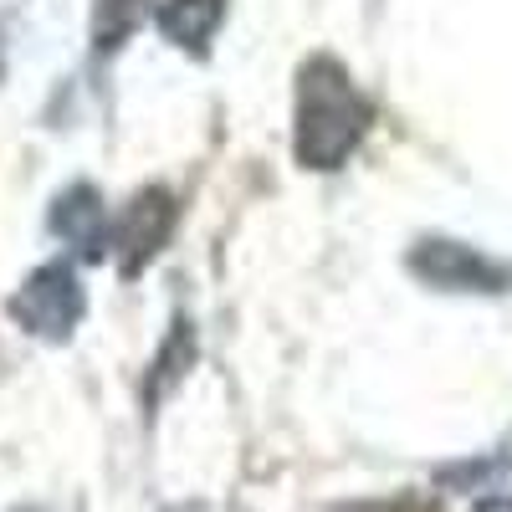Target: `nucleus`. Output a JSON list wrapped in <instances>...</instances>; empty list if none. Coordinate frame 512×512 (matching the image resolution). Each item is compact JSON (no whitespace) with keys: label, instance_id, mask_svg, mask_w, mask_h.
I'll return each mask as SVG.
<instances>
[{"label":"nucleus","instance_id":"8","mask_svg":"<svg viewBox=\"0 0 512 512\" xmlns=\"http://www.w3.org/2000/svg\"><path fill=\"white\" fill-rule=\"evenodd\" d=\"M477 512H512V502H482Z\"/></svg>","mask_w":512,"mask_h":512},{"label":"nucleus","instance_id":"2","mask_svg":"<svg viewBox=\"0 0 512 512\" xmlns=\"http://www.w3.org/2000/svg\"><path fill=\"white\" fill-rule=\"evenodd\" d=\"M82 308H88V297H82V282L67 262H47V267H36L21 292L11 297V318L36 333V338H47V344H62V338H72V328L82 323Z\"/></svg>","mask_w":512,"mask_h":512},{"label":"nucleus","instance_id":"1","mask_svg":"<svg viewBox=\"0 0 512 512\" xmlns=\"http://www.w3.org/2000/svg\"><path fill=\"white\" fill-rule=\"evenodd\" d=\"M369 134V103L354 88L349 67L333 57H313L297 72V164L303 169H338Z\"/></svg>","mask_w":512,"mask_h":512},{"label":"nucleus","instance_id":"3","mask_svg":"<svg viewBox=\"0 0 512 512\" xmlns=\"http://www.w3.org/2000/svg\"><path fill=\"white\" fill-rule=\"evenodd\" d=\"M410 272L441 292H507L512 287V267L492 262V256L461 246V241H446V236L420 241L410 251Z\"/></svg>","mask_w":512,"mask_h":512},{"label":"nucleus","instance_id":"6","mask_svg":"<svg viewBox=\"0 0 512 512\" xmlns=\"http://www.w3.org/2000/svg\"><path fill=\"white\" fill-rule=\"evenodd\" d=\"M221 21H226V0H164L159 6V31L190 52H205V41L216 36Z\"/></svg>","mask_w":512,"mask_h":512},{"label":"nucleus","instance_id":"9","mask_svg":"<svg viewBox=\"0 0 512 512\" xmlns=\"http://www.w3.org/2000/svg\"><path fill=\"white\" fill-rule=\"evenodd\" d=\"M175 512H200V507H175Z\"/></svg>","mask_w":512,"mask_h":512},{"label":"nucleus","instance_id":"4","mask_svg":"<svg viewBox=\"0 0 512 512\" xmlns=\"http://www.w3.org/2000/svg\"><path fill=\"white\" fill-rule=\"evenodd\" d=\"M180 221V205L169 190H144L134 195V205L118 216V231H113V251H118V267L134 277L144 262H154V256L164 251L169 231H175Z\"/></svg>","mask_w":512,"mask_h":512},{"label":"nucleus","instance_id":"5","mask_svg":"<svg viewBox=\"0 0 512 512\" xmlns=\"http://www.w3.org/2000/svg\"><path fill=\"white\" fill-rule=\"evenodd\" d=\"M52 231L82 256V262H103L113 251V231H108V210L103 195L93 185H72L57 195L52 205Z\"/></svg>","mask_w":512,"mask_h":512},{"label":"nucleus","instance_id":"7","mask_svg":"<svg viewBox=\"0 0 512 512\" xmlns=\"http://www.w3.org/2000/svg\"><path fill=\"white\" fill-rule=\"evenodd\" d=\"M149 11V0H98V52L123 47V36L134 31Z\"/></svg>","mask_w":512,"mask_h":512}]
</instances>
